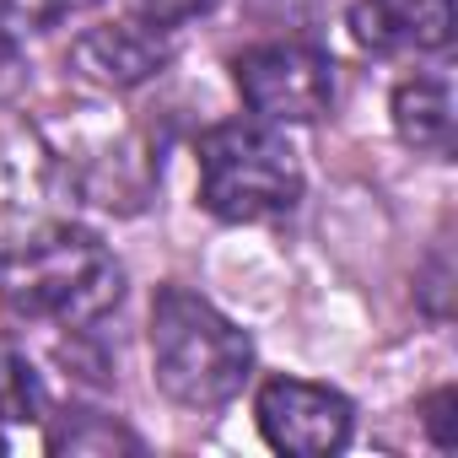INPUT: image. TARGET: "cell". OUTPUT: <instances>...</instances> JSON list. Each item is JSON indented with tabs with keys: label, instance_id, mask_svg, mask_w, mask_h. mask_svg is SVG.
I'll use <instances>...</instances> for the list:
<instances>
[{
	"label": "cell",
	"instance_id": "ba28073f",
	"mask_svg": "<svg viewBox=\"0 0 458 458\" xmlns=\"http://www.w3.org/2000/svg\"><path fill=\"white\" fill-rule=\"evenodd\" d=\"M453 0H356L351 38L372 55H431L453 44Z\"/></svg>",
	"mask_w": 458,
	"mask_h": 458
},
{
	"label": "cell",
	"instance_id": "9a60e30c",
	"mask_svg": "<svg viewBox=\"0 0 458 458\" xmlns=\"http://www.w3.org/2000/svg\"><path fill=\"white\" fill-rule=\"evenodd\" d=\"M22 87H28V60H22L17 38L0 28V103H12Z\"/></svg>",
	"mask_w": 458,
	"mask_h": 458
},
{
	"label": "cell",
	"instance_id": "277c9868",
	"mask_svg": "<svg viewBox=\"0 0 458 458\" xmlns=\"http://www.w3.org/2000/svg\"><path fill=\"white\" fill-rule=\"evenodd\" d=\"M233 81L265 124H318L335 108V60L313 44H254L233 60Z\"/></svg>",
	"mask_w": 458,
	"mask_h": 458
},
{
	"label": "cell",
	"instance_id": "2e32d148",
	"mask_svg": "<svg viewBox=\"0 0 458 458\" xmlns=\"http://www.w3.org/2000/svg\"><path fill=\"white\" fill-rule=\"evenodd\" d=\"M0 453H6V437H0Z\"/></svg>",
	"mask_w": 458,
	"mask_h": 458
},
{
	"label": "cell",
	"instance_id": "6da1fadb",
	"mask_svg": "<svg viewBox=\"0 0 458 458\" xmlns=\"http://www.w3.org/2000/svg\"><path fill=\"white\" fill-rule=\"evenodd\" d=\"M124 297L114 249L87 226H38L33 238L0 254V302L28 324L92 329Z\"/></svg>",
	"mask_w": 458,
	"mask_h": 458
},
{
	"label": "cell",
	"instance_id": "8992f818",
	"mask_svg": "<svg viewBox=\"0 0 458 458\" xmlns=\"http://www.w3.org/2000/svg\"><path fill=\"white\" fill-rule=\"evenodd\" d=\"M55 205V151L44 130L0 103V254L49 226Z\"/></svg>",
	"mask_w": 458,
	"mask_h": 458
},
{
	"label": "cell",
	"instance_id": "52a82bcc",
	"mask_svg": "<svg viewBox=\"0 0 458 458\" xmlns=\"http://www.w3.org/2000/svg\"><path fill=\"white\" fill-rule=\"evenodd\" d=\"M173 65V38L167 28H151L140 17H124V22H103V28H87L76 44H71V71L103 92H135L146 87L151 76H162Z\"/></svg>",
	"mask_w": 458,
	"mask_h": 458
},
{
	"label": "cell",
	"instance_id": "5bb4252c",
	"mask_svg": "<svg viewBox=\"0 0 458 458\" xmlns=\"http://www.w3.org/2000/svg\"><path fill=\"white\" fill-rule=\"evenodd\" d=\"M210 12H216V0H130V17H140L151 28H183Z\"/></svg>",
	"mask_w": 458,
	"mask_h": 458
},
{
	"label": "cell",
	"instance_id": "8fae6325",
	"mask_svg": "<svg viewBox=\"0 0 458 458\" xmlns=\"http://www.w3.org/2000/svg\"><path fill=\"white\" fill-rule=\"evenodd\" d=\"M44 415H49V399H44V383H38L33 361L17 345H0V420L28 426V420H44Z\"/></svg>",
	"mask_w": 458,
	"mask_h": 458
},
{
	"label": "cell",
	"instance_id": "4fadbf2b",
	"mask_svg": "<svg viewBox=\"0 0 458 458\" xmlns=\"http://www.w3.org/2000/svg\"><path fill=\"white\" fill-rule=\"evenodd\" d=\"M420 426H426V437H431L437 453H453L458 447V394L453 388L426 394L420 399Z\"/></svg>",
	"mask_w": 458,
	"mask_h": 458
},
{
	"label": "cell",
	"instance_id": "30bf717a",
	"mask_svg": "<svg viewBox=\"0 0 458 458\" xmlns=\"http://www.w3.org/2000/svg\"><path fill=\"white\" fill-rule=\"evenodd\" d=\"M44 447H49V453H71V458H114V453H140L146 442H140L130 426H119L114 415L71 404V410H60V415L49 420Z\"/></svg>",
	"mask_w": 458,
	"mask_h": 458
},
{
	"label": "cell",
	"instance_id": "3957f363",
	"mask_svg": "<svg viewBox=\"0 0 458 458\" xmlns=\"http://www.w3.org/2000/svg\"><path fill=\"white\" fill-rule=\"evenodd\" d=\"M194 162H199V205L216 221L259 226L292 216L302 199V157L281 124L265 119L210 124L194 146Z\"/></svg>",
	"mask_w": 458,
	"mask_h": 458
},
{
	"label": "cell",
	"instance_id": "7a4b0ae2",
	"mask_svg": "<svg viewBox=\"0 0 458 458\" xmlns=\"http://www.w3.org/2000/svg\"><path fill=\"white\" fill-rule=\"evenodd\" d=\"M151 377L183 410H221L254 377V340L189 286L151 297Z\"/></svg>",
	"mask_w": 458,
	"mask_h": 458
},
{
	"label": "cell",
	"instance_id": "5b68a950",
	"mask_svg": "<svg viewBox=\"0 0 458 458\" xmlns=\"http://www.w3.org/2000/svg\"><path fill=\"white\" fill-rule=\"evenodd\" d=\"M254 415L265 442L292 458H329L351 442V426H356L351 399L308 377H270L254 399Z\"/></svg>",
	"mask_w": 458,
	"mask_h": 458
},
{
	"label": "cell",
	"instance_id": "9c48e42d",
	"mask_svg": "<svg viewBox=\"0 0 458 458\" xmlns=\"http://www.w3.org/2000/svg\"><path fill=\"white\" fill-rule=\"evenodd\" d=\"M394 130L410 151L447 157L458 140V103H453V76L442 71H415L394 87Z\"/></svg>",
	"mask_w": 458,
	"mask_h": 458
},
{
	"label": "cell",
	"instance_id": "7c38bea8",
	"mask_svg": "<svg viewBox=\"0 0 458 458\" xmlns=\"http://www.w3.org/2000/svg\"><path fill=\"white\" fill-rule=\"evenodd\" d=\"M98 0H0V28H6L12 38L22 33H55L60 22L92 12Z\"/></svg>",
	"mask_w": 458,
	"mask_h": 458
}]
</instances>
